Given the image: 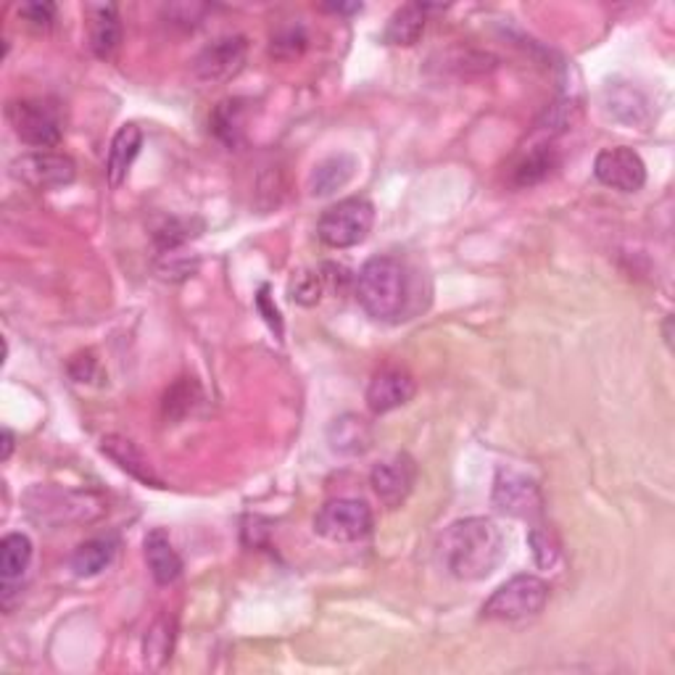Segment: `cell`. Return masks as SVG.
I'll list each match as a JSON object with an SVG mask.
<instances>
[{
	"label": "cell",
	"mask_w": 675,
	"mask_h": 675,
	"mask_svg": "<svg viewBox=\"0 0 675 675\" xmlns=\"http://www.w3.org/2000/svg\"><path fill=\"white\" fill-rule=\"evenodd\" d=\"M438 562L457 580H483L504 562L506 538L491 517H464L438 538Z\"/></svg>",
	"instance_id": "cell-1"
},
{
	"label": "cell",
	"mask_w": 675,
	"mask_h": 675,
	"mask_svg": "<svg viewBox=\"0 0 675 675\" xmlns=\"http://www.w3.org/2000/svg\"><path fill=\"white\" fill-rule=\"evenodd\" d=\"M411 275L396 256H373L356 275V301L375 322L407 320Z\"/></svg>",
	"instance_id": "cell-2"
},
{
	"label": "cell",
	"mask_w": 675,
	"mask_h": 675,
	"mask_svg": "<svg viewBox=\"0 0 675 675\" xmlns=\"http://www.w3.org/2000/svg\"><path fill=\"white\" fill-rule=\"evenodd\" d=\"M24 510L40 525L90 523L104 512L100 499L85 491L58 489V485H32L24 494Z\"/></svg>",
	"instance_id": "cell-3"
},
{
	"label": "cell",
	"mask_w": 675,
	"mask_h": 675,
	"mask_svg": "<svg viewBox=\"0 0 675 675\" xmlns=\"http://www.w3.org/2000/svg\"><path fill=\"white\" fill-rule=\"evenodd\" d=\"M375 225V206L362 195L338 201L322 212L317 222V238L330 248H351L367 240Z\"/></svg>",
	"instance_id": "cell-4"
},
{
	"label": "cell",
	"mask_w": 675,
	"mask_h": 675,
	"mask_svg": "<svg viewBox=\"0 0 675 675\" xmlns=\"http://www.w3.org/2000/svg\"><path fill=\"white\" fill-rule=\"evenodd\" d=\"M549 602V586L538 576H515L485 599L483 618L485 620H525L536 618Z\"/></svg>",
	"instance_id": "cell-5"
},
{
	"label": "cell",
	"mask_w": 675,
	"mask_h": 675,
	"mask_svg": "<svg viewBox=\"0 0 675 675\" xmlns=\"http://www.w3.org/2000/svg\"><path fill=\"white\" fill-rule=\"evenodd\" d=\"M314 533L333 544H356L373 533V510L362 499H330L314 515Z\"/></svg>",
	"instance_id": "cell-6"
},
{
	"label": "cell",
	"mask_w": 675,
	"mask_h": 675,
	"mask_svg": "<svg viewBox=\"0 0 675 675\" xmlns=\"http://www.w3.org/2000/svg\"><path fill=\"white\" fill-rule=\"evenodd\" d=\"M6 119H9L17 138L26 146L45 151V148H56L61 143L58 114L45 100H11L6 106Z\"/></svg>",
	"instance_id": "cell-7"
},
{
	"label": "cell",
	"mask_w": 675,
	"mask_h": 675,
	"mask_svg": "<svg viewBox=\"0 0 675 675\" xmlns=\"http://www.w3.org/2000/svg\"><path fill=\"white\" fill-rule=\"evenodd\" d=\"M248 58V40L243 35H227L206 45L193 58V77L201 85H225L243 72Z\"/></svg>",
	"instance_id": "cell-8"
},
{
	"label": "cell",
	"mask_w": 675,
	"mask_h": 675,
	"mask_svg": "<svg viewBox=\"0 0 675 675\" xmlns=\"http://www.w3.org/2000/svg\"><path fill=\"white\" fill-rule=\"evenodd\" d=\"M11 178L35 188V191H56V188L72 185L77 178V167L66 153L35 151L13 161Z\"/></svg>",
	"instance_id": "cell-9"
},
{
	"label": "cell",
	"mask_w": 675,
	"mask_h": 675,
	"mask_svg": "<svg viewBox=\"0 0 675 675\" xmlns=\"http://www.w3.org/2000/svg\"><path fill=\"white\" fill-rule=\"evenodd\" d=\"M491 504L502 515L517 519H538L544 515V496L536 481L528 475H519L515 470H499L494 491H491Z\"/></svg>",
	"instance_id": "cell-10"
},
{
	"label": "cell",
	"mask_w": 675,
	"mask_h": 675,
	"mask_svg": "<svg viewBox=\"0 0 675 675\" xmlns=\"http://www.w3.org/2000/svg\"><path fill=\"white\" fill-rule=\"evenodd\" d=\"M593 178L620 193H639L646 185V164L633 148L612 146L593 159Z\"/></svg>",
	"instance_id": "cell-11"
},
{
	"label": "cell",
	"mask_w": 675,
	"mask_h": 675,
	"mask_svg": "<svg viewBox=\"0 0 675 675\" xmlns=\"http://www.w3.org/2000/svg\"><path fill=\"white\" fill-rule=\"evenodd\" d=\"M417 483V462L409 454H394L377 462L369 472V485L388 510L407 502Z\"/></svg>",
	"instance_id": "cell-12"
},
{
	"label": "cell",
	"mask_w": 675,
	"mask_h": 675,
	"mask_svg": "<svg viewBox=\"0 0 675 675\" xmlns=\"http://www.w3.org/2000/svg\"><path fill=\"white\" fill-rule=\"evenodd\" d=\"M417 394V383L404 367L377 369L367 386V407L373 415H388L404 404H409Z\"/></svg>",
	"instance_id": "cell-13"
},
{
	"label": "cell",
	"mask_w": 675,
	"mask_h": 675,
	"mask_svg": "<svg viewBox=\"0 0 675 675\" xmlns=\"http://www.w3.org/2000/svg\"><path fill=\"white\" fill-rule=\"evenodd\" d=\"M100 451H104V454L109 457L119 470H125L127 475L135 478V481H140L143 485H151V489H164V483H161L157 470H153L151 459L135 447V441H130V438L106 436L104 441H100Z\"/></svg>",
	"instance_id": "cell-14"
},
{
	"label": "cell",
	"mask_w": 675,
	"mask_h": 675,
	"mask_svg": "<svg viewBox=\"0 0 675 675\" xmlns=\"http://www.w3.org/2000/svg\"><path fill=\"white\" fill-rule=\"evenodd\" d=\"M87 19V38H90V51L98 58H111L121 43V22L119 11L114 3H90L85 9Z\"/></svg>",
	"instance_id": "cell-15"
},
{
	"label": "cell",
	"mask_w": 675,
	"mask_h": 675,
	"mask_svg": "<svg viewBox=\"0 0 675 675\" xmlns=\"http://www.w3.org/2000/svg\"><path fill=\"white\" fill-rule=\"evenodd\" d=\"M146 565L159 586H172L182 576V559L164 528L148 531L143 538Z\"/></svg>",
	"instance_id": "cell-16"
},
{
	"label": "cell",
	"mask_w": 675,
	"mask_h": 675,
	"mask_svg": "<svg viewBox=\"0 0 675 675\" xmlns=\"http://www.w3.org/2000/svg\"><path fill=\"white\" fill-rule=\"evenodd\" d=\"M375 433L369 425L360 415H341L330 422L328 428V443L335 454L343 457H360L373 447Z\"/></svg>",
	"instance_id": "cell-17"
},
{
	"label": "cell",
	"mask_w": 675,
	"mask_h": 675,
	"mask_svg": "<svg viewBox=\"0 0 675 675\" xmlns=\"http://www.w3.org/2000/svg\"><path fill=\"white\" fill-rule=\"evenodd\" d=\"M140 146H143V132L138 125L119 127L109 146V159H106V180L111 188H119L130 174L132 161L138 159Z\"/></svg>",
	"instance_id": "cell-18"
},
{
	"label": "cell",
	"mask_w": 675,
	"mask_h": 675,
	"mask_svg": "<svg viewBox=\"0 0 675 675\" xmlns=\"http://www.w3.org/2000/svg\"><path fill=\"white\" fill-rule=\"evenodd\" d=\"M356 167L360 161L349 153H335V157H328L325 161H320L309 174V193L312 195H330L341 188H346L351 178L356 174Z\"/></svg>",
	"instance_id": "cell-19"
},
{
	"label": "cell",
	"mask_w": 675,
	"mask_h": 675,
	"mask_svg": "<svg viewBox=\"0 0 675 675\" xmlns=\"http://www.w3.org/2000/svg\"><path fill=\"white\" fill-rule=\"evenodd\" d=\"M428 11L430 6L422 3H407L401 6V9H396L394 17L388 19L383 40H386L388 45H404V49L415 45L417 40L422 38L425 24H428Z\"/></svg>",
	"instance_id": "cell-20"
},
{
	"label": "cell",
	"mask_w": 675,
	"mask_h": 675,
	"mask_svg": "<svg viewBox=\"0 0 675 675\" xmlns=\"http://www.w3.org/2000/svg\"><path fill=\"white\" fill-rule=\"evenodd\" d=\"M119 542L114 536H98L90 542L79 544L72 555V570L77 578H93L100 576L117 557Z\"/></svg>",
	"instance_id": "cell-21"
},
{
	"label": "cell",
	"mask_w": 675,
	"mask_h": 675,
	"mask_svg": "<svg viewBox=\"0 0 675 675\" xmlns=\"http://www.w3.org/2000/svg\"><path fill=\"white\" fill-rule=\"evenodd\" d=\"M557 167H559V153L555 146L542 143L531 148V151L517 161V167L512 169V185L515 188L538 185V182L551 178Z\"/></svg>",
	"instance_id": "cell-22"
},
{
	"label": "cell",
	"mask_w": 675,
	"mask_h": 675,
	"mask_svg": "<svg viewBox=\"0 0 675 675\" xmlns=\"http://www.w3.org/2000/svg\"><path fill=\"white\" fill-rule=\"evenodd\" d=\"M604 109L610 117H615L623 125H646L650 121V100H646L636 87L618 85L604 90Z\"/></svg>",
	"instance_id": "cell-23"
},
{
	"label": "cell",
	"mask_w": 675,
	"mask_h": 675,
	"mask_svg": "<svg viewBox=\"0 0 675 675\" xmlns=\"http://www.w3.org/2000/svg\"><path fill=\"white\" fill-rule=\"evenodd\" d=\"M30 536H24V533H9V536H3V542H0V578H3V589L17 583V580H22L24 572L30 570Z\"/></svg>",
	"instance_id": "cell-24"
},
{
	"label": "cell",
	"mask_w": 675,
	"mask_h": 675,
	"mask_svg": "<svg viewBox=\"0 0 675 675\" xmlns=\"http://www.w3.org/2000/svg\"><path fill=\"white\" fill-rule=\"evenodd\" d=\"M174 636H178V623L169 615H159L153 620V625L148 628L143 639V660L151 671L164 667L167 660L172 657Z\"/></svg>",
	"instance_id": "cell-25"
},
{
	"label": "cell",
	"mask_w": 675,
	"mask_h": 675,
	"mask_svg": "<svg viewBox=\"0 0 675 675\" xmlns=\"http://www.w3.org/2000/svg\"><path fill=\"white\" fill-rule=\"evenodd\" d=\"M201 386L193 381V377H180L178 383L167 388L164 401H161V415H164L167 422H180L185 420L191 411L199 407L201 401Z\"/></svg>",
	"instance_id": "cell-26"
},
{
	"label": "cell",
	"mask_w": 675,
	"mask_h": 675,
	"mask_svg": "<svg viewBox=\"0 0 675 675\" xmlns=\"http://www.w3.org/2000/svg\"><path fill=\"white\" fill-rule=\"evenodd\" d=\"M243 119H246V104L240 98H227L212 114V130L222 143L235 148L243 138Z\"/></svg>",
	"instance_id": "cell-27"
},
{
	"label": "cell",
	"mask_w": 675,
	"mask_h": 675,
	"mask_svg": "<svg viewBox=\"0 0 675 675\" xmlns=\"http://www.w3.org/2000/svg\"><path fill=\"white\" fill-rule=\"evenodd\" d=\"M322 293H325V278H322V272H314V269H301L288 282V296L296 303H301V307L320 303Z\"/></svg>",
	"instance_id": "cell-28"
},
{
	"label": "cell",
	"mask_w": 675,
	"mask_h": 675,
	"mask_svg": "<svg viewBox=\"0 0 675 675\" xmlns=\"http://www.w3.org/2000/svg\"><path fill=\"white\" fill-rule=\"evenodd\" d=\"M199 233H193V219H178L169 217L161 222V227H157L153 233V243H157L159 254H172L180 251L188 240L195 238Z\"/></svg>",
	"instance_id": "cell-29"
},
{
	"label": "cell",
	"mask_w": 675,
	"mask_h": 675,
	"mask_svg": "<svg viewBox=\"0 0 675 675\" xmlns=\"http://www.w3.org/2000/svg\"><path fill=\"white\" fill-rule=\"evenodd\" d=\"M528 544H531L533 559H536L538 567H544V570H546V567L557 565L559 549H557V542L549 536V533L542 531V528H533L528 533Z\"/></svg>",
	"instance_id": "cell-30"
},
{
	"label": "cell",
	"mask_w": 675,
	"mask_h": 675,
	"mask_svg": "<svg viewBox=\"0 0 675 675\" xmlns=\"http://www.w3.org/2000/svg\"><path fill=\"white\" fill-rule=\"evenodd\" d=\"M19 17H22L26 24L38 26V30H49V26L56 22V6L35 0V3L19 6Z\"/></svg>",
	"instance_id": "cell-31"
},
{
	"label": "cell",
	"mask_w": 675,
	"mask_h": 675,
	"mask_svg": "<svg viewBox=\"0 0 675 675\" xmlns=\"http://www.w3.org/2000/svg\"><path fill=\"white\" fill-rule=\"evenodd\" d=\"M303 45H307V35H303L301 26H286L272 38V53H278V56H299Z\"/></svg>",
	"instance_id": "cell-32"
},
{
	"label": "cell",
	"mask_w": 675,
	"mask_h": 675,
	"mask_svg": "<svg viewBox=\"0 0 675 675\" xmlns=\"http://www.w3.org/2000/svg\"><path fill=\"white\" fill-rule=\"evenodd\" d=\"M69 375L77 383H93L100 377V364L93 351H83V354L72 356L69 362Z\"/></svg>",
	"instance_id": "cell-33"
},
{
	"label": "cell",
	"mask_w": 675,
	"mask_h": 675,
	"mask_svg": "<svg viewBox=\"0 0 675 675\" xmlns=\"http://www.w3.org/2000/svg\"><path fill=\"white\" fill-rule=\"evenodd\" d=\"M256 309H259V314L265 317L267 325L272 328V333L282 338V317H280V309L275 307V301L269 299V286H261L259 293H256Z\"/></svg>",
	"instance_id": "cell-34"
},
{
	"label": "cell",
	"mask_w": 675,
	"mask_h": 675,
	"mask_svg": "<svg viewBox=\"0 0 675 675\" xmlns=\"http://www.w3.org/2000/svg\"><path fill=\"white\" fill-rule=\"evenodd\" d=\"M322 11H330V13H360L364 6L362 3H328V6H320Z\"/></svg>",
	"instance_id": "cell-35"
},
{
	"label": "cell",
	"mask_w": 675,
	"mask_h": 675,
	"mask_svg": "<svg viewBox=\"0 0 675 675\" xmlns=\"http://www.w3.org/2000/svg\"><path fill=\"white\" fill-rule=\"evenodd\" d=\"M13 454V433L9 428H3V462H9Z\"/></svg>",
	"instance_id": "cell-36"
}]
</instances>
